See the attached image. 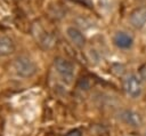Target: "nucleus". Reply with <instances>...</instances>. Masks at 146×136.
Segmentation results:
<instances>
[{"label": "nucleus", "mask_w": 146, "mask_h": 136, "mask_svg": "<svg viewBox=\"0 0 146 136\" xmlns=\"http://www.w3.org/2000/svg\"><path fill=\"white\" fill-rule=\"evenodd\" d=\"M145 136H146V133H145Z\"/></svg>", "instance_id": "9d476101"}, {"label": "nucleus", "mask_w": 146, "mask_h": 136, "mask_svg": "<svg viewBox=\"0 0 146 136\" xmlns=\"http://www.w3.org/2000/svg\"><path fill=\"white\" fill-rule=\"evenodd\" d=\"M114 43L120 49H129L133 43V39L129 33L120 31L114 35Z\"/></svg>", "instance_id": "0eeeda50"}, {"label": "nucleus", "mask_w": 146, "mask_h": 136, "mask_svg": "<svg viewBox=\"0 0 146 136\" xmlns=\"http://www.w3.org/2000/svg\"><path fill=\"white\" fill-rule=\"evenodd\" d=\"M55 70L57 72V74L62 78V80L66 83H70L72 82L73 78H74V74H75V69H74V65L67 61L66 58H63V57H57L55 59Z\"/></svg>", "instance_id": "f03ea898"}, {"label": "nucleus", "mask_w": 146, "mask_h": 136, "mask_svg": "<svg viewBox=\"0 0 146 136\" xmlns=\"http://www.w3.org/2000/svg\"><path fill=\"white\" fill-rule=\"evenodd\" d=\"M123 89L129 97L138 98L143 93L140 78L135 73L128 74L123 80Z\"/></svg>", "instance_id": "7ed1b4c3"}, {"label": "nucleus", "mask_w": 146, "mask_h": 136, "mask_svg": "<svg viewBox=\"0 0 146 136\" xmlns=\"http://www.w3.org/2000/svg\"><path fill=\"white\" fill-rule=\"evenodd\" d=\"M117 119L121 122H123V123H125L132 128H137V127H140L143 125L141 115L138 112H136L133 110H129V109L121 110L117 113Z\"/></svg>", "instance_id": "20e7f679"}, {"label": "nucleus", "mask_w": 146, "mask_h": 136, "mask_svg": "<svg viewBox=\"0 0 146 136\" xmlns=\"http://www.w3.org/2000/svg\"><path fill=\"white\" fill-rule=\"evenodd\" d=\"M130 24L135 29H141L146 24V7H139L131 11L129 17Z\"/></svg>", "instance_id": "423d86ee"}, {"label": "nucleus", "mask_w": 146, "mask_h": 136, "mask_svg": "<svg viewBox=\"0 0 146 136\" xmlns=\"http://www.w3.org/2000/svg\"><path fill=\"white\" fill-rule=\"evenodd\" d=\"M65 33H66V37L68 38V40L74 46H76L79 48H82L86 45V37L82 33V31L79 30L78 27H75V26H68V27H66Z\"/></svg>", "instance_id": "39448f33"}, {"label": "nucleus", "mask_w": 146, "mask_h": 136, "mask_svg": "<svg viewBox=\"0 0 146 136\" xmlns=\"http://www.w3.org/2000/svg\"><path fill=\"white\" fill-rule=\"evenodd\" d=\"M67 136H81V133L78 131V130H73V131H71Z\"/></svg>", "instance_id": "1a4fd4ad"}, {"label": "nucleus", "mask_w": 146, "mask_h": 136, "mask_svg": "<svg viewBox=\"0 0 146 136\" xmlns=\"http://www.w3.org/2000/svg\"><path fill=\"white\" fill-rule=\"evenodd\" d=\"M14 70L22 78H31L36 72L35 63L27 56H18L14 61Z\"/></svg>", "instance_id": "f257e3e1"}, {"label": "nucleus", "mask_w": 146, "mask_h": 136, "mask_svg": "<svg viewBox=\"0 0 146 136\" xmlns=\"http://www.w3.org/2000/svg\"><path fill=\"white\" fill-rule=\"evenodd\" d=\"M15 50V45L13 40L7 35H0V55L7 56Z\"/></svg>", "instance_id": "6e6552de"}]
</instances>
